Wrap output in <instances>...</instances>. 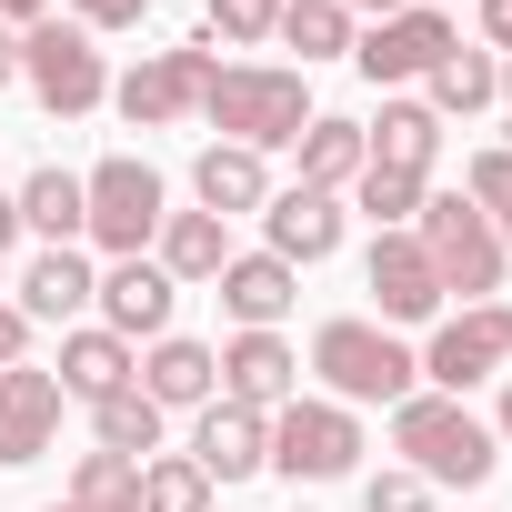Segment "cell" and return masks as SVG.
<instances>
[{"mask_svg":"<svg viewBox=\"0 0 512 512\" xmlns=\"http://www.w3.org/2000/svg\"><path fill=\"white\" fill-rule=\"evenodd\" d=\"M101 292V272L81 262V251H41V262L21 272V322H81Z\"/></svg>","mask_w":512,"mask_h":512,"instance_id":"44dd1931","label":"cell"},{"mask_svg":"<svg viewBox=\"0 0 512 512\" xmlns=\"http://www.w3.org/2000/svg\"><path fill=\"white\" fill-rule=\"evenodd\" d=\"M262 221H272V262H292V272L342 251V201H332V191H302V181H292V191L262 201Z\"/></svg>","mask_w":512,"mask_h":512,"instance_id":"e0dca14e","label":"cell"},{"mask_svg":"<svg viewBox=\"0 0 512 512\" xmlns=\"http://www.w3.org/2000/svg\"><path fill=\"white\" fill-rule=\"evenodd\" d=\"M292 302H302V272L292 262H272V251H231V262H221V312L241 332H272Z\"/></svg>","mask_w":512,"mask_h":512,"instance_id":"ac0fdd59","label":"cell"},{"mask_svg":"<svg viewBox=\"0 0 512 512\" xmlns=\"http://www.w3.org/2000/svg\"><path fill=\"white\" fill-rule=\"evenodd\" d=\"M221 402H241V412L302 402V352H292L282 332H231V342H221Z\"/></svg>","mask_w":512,"mask_h":512,"instance_id":"8fae6325","label":"cell"},{"mask_svg":"<svg viewBox=\"0 0 512 512\" xmlns=\"http://www.w3.org/2000/svg\"><path fill=\"white\" fill-rule=\"evenodd\" d=\"M362 282H372V302H382V332H392V322H432V312H442V282H432V262H422V241H412V231H372Z\"/></svg>","mask_w":512,"mask_h":512,"instance_id":"5bb4252c","label":"cell"},{"mask_svg":"<svg viewBox=\"0 0 512 512\" xmlns=\"http://www.w3.org/2000/svg\"><path fill=\"white\" fill-rule=\"evenodd\" d=\"M211 51L201 41H181V51H151V61H131L121 81H111V101H121V121L131 131H171V121H191L201 111V91H211Z\"/></svg>","mask_w":512,"mask_h":512,"instance_id":"52a82bcc","label":"cell"},{"mask_svg":"<svg viewBox=\"0 0 512 512\" xmlns=\"http://www.w3.org/2000/svg\"><path fill=\"white\" fill-rule=\"evenodd\" d=\"M11 201H21V231H41L51 251H71V241H81V171L41 161V171H31V181L11 191Z\"/></svg>","mask_w":512,"mask_h":512,"instance_id":"d4e9b609","label":"cell"},{"mask_svg":"<svg viewBox=\"0 0 512 512\" xmlns=\"http://www.w3.org/2000/svg\"><path fill=\"white\" fill-rule=\"evenodd\" d=\"M362 512H432V482L392 462V472H372V482H362Z\"/></svg>","mask_w":512,"mask_h":512,"instance_id":"836d02e7","label":"cell"},{"mask_svg":"<svg viewBox=\"0 0 512 512\" xmlns=\"http://www.w3.org/2000/svg\"><path fill=\"white\" fill-rule=\"evenodd\" d=\"M0 21H51V0H0Z\"/></svg>","mask_w":512,"mask_h":512,"instance_id":"f35d334b","label":"cell"},{"mask_svg":"<svg viewBox=\"0 0 512 512\" xmlns=\"http://www.w3.org/2000/svg\"><path fill=\"white\" fill-rule=\"evenodd\" d=\"M342 11H372V21H392V11H412V0H342Z\"/></svg>","mask_w":512,"mask_h":512,"instance_id":"60d3db41","label":"cell"},{"mask_svg":"<svg viewBox=\"0 0 512 512\" xmlns=\"http://www.w3.org/2000/svg\"><path fill=\"white\" fill-rule=\"evenodd\" d=\"M292 151H302V191H342V181H362V121H322V111H312V131H302Z\"/></svg>","mask_w":512,"mask_h":512,"instance_id":"4316f807","label":"cell"},{"mask_svg":"<svg viewBox=\"0 0 512 512\" xmlns=\"http://www.w3.org/2000/svg\"><path fill=\"white\" fill-rule=\"evenodd\" d=\"M11 241H21V201L0 191V272H11Z\"/></svg>","mask_w":512,"mask_h":512,"instance_id":"74e56055","label":"cell"},{"mask_svg":"<svg viewBox=\"0 0 512 512\" xmlns=\"http://www.w3.org/2000/svg\"><path fill=\"white\" fill-rule=\"evenodd\" d=\"M191 462H201L211 482H251V472L272 462V412H241V402H201Z\"/></svg>","mask_w":512,"mask_h":512,"instance_id":"9a60e30c","label":"cell"},{"mask_svg":"<svg viewBox=\"0 0 512 512\" xmlns=\"http://www.w3.org/2000/svg\"><path fill=\"white\" fill-rule=\"evenodd\" d=\"M201 21H211L221 41H241V51H251V41H272V31H282V0H211Z\"/></svg>","mask_w":512,"mask_h":512,"instance_id":"d6a6232c","label":"cell"},{"mask_svg":"<svg viewBox=\"0 0 512 512\" xmlns=\"http://www.w3.org/2000/svg\"><path fill=\"white\" fill-rule=\"evenodd\" d=\"M472 211H482L492 241L512 251V151H472Z\"/></svg>","mask_w":512,"mask_h":512,"instance_id":"1f68e13d","label":"cell"},{"mask_svg":"<svg viewBox=\"0 0 512 512\" xmlns=\"http://www.w3.org/2000/svg\"><path fill=\"white\" fill-rule=\"evenodd\" d=\"M502 362H512V312H502V302H462V312L432 332V352H422V382L462 402V392H472V382H492Z\"/></svg>","mask_w":512,"mask_h":512,"instance_id":"9c48e42d","label":"cell"},{"mask_svg":"<svg viewBox=\"0 0 512 512\" xmlns=\"http://www.w3.org/2000/svg\"><path fill=\"white\" fill-rule=\"evenodd\" d=\"M71 11H81V31H131L151 0H71Z\"/></svg>","mask_w":512,"mask_h":512,"instance_id":"e575fe53","label":"cell"},{"mask_svg":"<svg viewBox=\"0 0 512 512\" xmlns=\"http://www.w3.org/2000/svg\"><path fill=\"white\" fill-rule=\"evenodd\" d=\"M141 512H211V472L191 452H151L141 462Z\"/></svg>","mask_w":512,"mask_h":512,"instance_id":"f546056e","label":"cell"},{"mask_svg":"<svg viewBox=\"0 0 512 512\" xmlns=\"http://www.w3.org/2000/svg\"><path fill=\"white\" fill-rule=\"evenodd\" d=\"M191 191H201V211H211V221H231V211H262V201H272V171H262V151L211 141V151L191 161Z\"/></svg>","mask_w":512,"mask_h":512,"instance_id":"ffe728a7","label":"cell"},{"mask_svg":"<svg viewBox=\"0 0 512 512\" xmlns=\"http://www.w3.org/2000/svg\"><path fill=\"white\" fill-rule=\"evenodd\" d=\"M151 262H161L171 282H221V262H231V231H221L211 211H161Z\"/></svg>","mask_w":512,"mask_h":512,"instance_id":"7402d4cb","label":"cell"},{"mask_svg":"<svg viewBox=\"0 0 512 512\" xmlns=\"http://www.w3.org/2000/svg\"><path fill=\"white\" fill-rule=\"evenodd\" d=\"M51 442H61V372L11 362V372H0V472L41 462Z\"/></svg>","mask_w":512,"mask_h":512,"instance_id":"7c38bea8","label":"cell"},{"mask_svg":"<svg viewBox=\"0 0 512 512\" xmlns=\"http://www.w3.org/2000/svg\"><path fill=\"white\" fill-rule=\"evenodd\" d=\"M352 462H362L352 402H282V412H272V472H292V482H342Z\"/></svg>","mask_w":512,"mask_h":512,"instance_id":"ba28073f","label":"cell"},{"mask_svg":"<svg viewBox=\"0 0 512 512\" xmlns=\"http://www.w3.org/2000/svg\"><path fill=\"white\" fill-rule=\"evenodd\" d=\"M502 442H512V392H502Z\"/></svg>","mask_w":512,"mask_h":512,"instance_id":"b9f144b4","label":"cell"},{"mask_svg":"<svg viewBox=\"0 0 512 512\" xmlns=\"http://www.w3.org/2000/svg\"><path fill=\"white\" fill-rule=\"evenodd\" d=\"M502 101H512V61H502Z\"/></svg>","mask_w":512,"mask_h":512,"instance_id":"7bdbcfd3","label":"cell"},{"mask_svg":"<svg viewBox=\"0 0 512 512\" xmlns=\"http://www.w3.org/2000/svg\"><path fill=\"white\" fill-rule=\"evenodd\" d=\"M312 372L332 382V402H412V382H422V352H402L382 322H362V312H342V322H322L312 332Z\"/></svg>","mask_w":512,"mask_h":512,"instance_id":"277c9868","label":"cell"},{"mask_svg":"<svg viewBox=\"0 0 512 512\" xmlns=\"http://www.w3.org/2000/svg\"><path fill=\"white\" fill-rule=\"evenodd\" d=\"M21 81L41 91V111H51V121H81V111H101V101H111L101 41H91L81 21H31V31H21Z\"/></svg>","mask_w":512,"mask_h":512,"instance_id":"8992f818","label":"cell"},{"mask_svg":"<svg viewBox=\"0 0 512 512\" xmlns=\"http://www.w3.org/2000/svg\"><path fill=\"white\" fill-rule=\"evenodd\" d=\"M412 241H422V262H432L442 302H452V292H462V302H492V292H502V262H512V251L492 241V221L472 211V191H422Z\"/></svg>","mask_w":512,"mask_h":512,"instance_id":"3957f363","label":"cell"},{"mask_svg":"<svg viewBox=\"0 0 512 512\" xmlns=\"http://www.w3.org/2000/svg\"><path fill=\"white\" fill-rule=\"evenodd\" d=\"M201 121L241 151H282L312 131V81L302 71H272V61H221L211 91H201Z\"/></svg>","mask_w":512,"mask_h":512,"instance_id":"6da1fadb","label":"cell"},{"mask_svg":"<svg viewBox=\"0 0 512 512\" xmlns=\"http://www.w3.org/2000/svg\"><path fill=\"white\" fill-rule=\"evenodd\" d=\"M11 81H21V41H11V31H0V91H11Z\"/></svg>","mask_w":512,"mask_h":512,"instance_id":"ab89813d","label":"cell"},{"mask_svg":"<svg viewBox=\"0 0 512 512\" xmlns=\"http://www.w3.org/2000/svg\"><path fill=\"white\" fill-rule=\"evenodd\" d=\"M21 352H31V322H21V302H0V372H11Z\"/></svg>","mask_w":512,"mask_h":512,"instance_id":"d590c367","label":"cell"},{"mask_svg":"<svg viewBox=\"0 0 512 512\" xmlns=\"http://www.w3.org/2000/svg\"><path fill=\"white\" fill-rule=\"evenodd\" d=\"M432 151H442L432 101H382V121L362 131V161H372V171H412V181H432Z\"/></svg>","mask_w":512,"mask_h":512,"instance_id":"d6986e66","label":"cell"},{"mask_svg":"<svg viewBox=\"0 0 512 512\" xmlns=\"http://www.w3.org/2000/svg\"><path fill=\"white\" fill-rule=\"evenodd\" d=\"M91 432H101V452L151 462V452H161V402H151L141 382H121V392H101V402H91Z\"/></svg>","mask_w":512,"mask_h":512,"instance_id":"484cf974","label":"cell"},{"mask_svg":"<svg viewBox=\"0 0 512 512\" xmlns=\"http://www.w3.org/2000/svg\"><path fill=\"white\" fill-rule=\"evenodd\" d=\"M51 512H71V502H51Z\"/></svg>","mask_w":512,"mask_h":512,"instance_id":"ee69618b","label":"cell"},{"mask_svg":"<svg viewBox=\"0 0 512 512\" xmlns=\"http://www.w3.org/2000/svg\"><path fill=\"white\" fill-rule=\"evenodd\" d=\"M482 41H492V51L512 61V0H482Z\"/></svg>","mask_w":512,"mask_h":512,"instance_id":"8d00e7d4","label":"cell"},{"mask_svg":"<svg viewBox=\"0 0 512 512\" xmlns=\"http://www.w3.org/2000/svg\"><path fill=\"white\" fill-rule=\"evenodd\" d=\"M141 362H131V342L121 332H61V402H101V392H121Z\"/></svg>","mask_w":512,"mask_h":512,"instance_id":"cb8c5ba5","label":"cell"},{"mask_svg":"<svg viewBox=\"0 0 512 512\" xmlns=\"http://www.w3.org/2000/svg\"><path fill=\"white\" fill-rule=\"evenodd\" d=\"M422 81H432V121H472V111L502 101V61H492V51H462V41H452Z\"/></svg>","mask_w":512,"mask_h":512,"instance_id":"603a6c76","label":"cell"},{"mask_svg":"<svg viewBox=\"0 0 512 512\" xmlns=\"http://www.w3.org/2000/svg\"><path fill=\"white\" fill-rule=\"evenodd\" d=\"M352 191H362L372 231H412V211H422V191H432V181H412V171H372V161H362V181H352Z\"/></svg>","mask_w":512,"mask_h":512,"instance_id":"4dcf8cb0","label":"cell"},{"mask_svg":"<svg viewBox=\"0 0 512 512\" xmlns=\"http://www.w3.org/2000/svg\"><path fill=\"white\" fill-rule=\"evenodd\" d=\"M462 31H452V11H432V0H412V11H392V21H372L362 41H352V71L372 81V91H392V81H422L442 51H452Z\"/></svg>","mask_w":512,"mask_h":512,"instance_id":"30bf717a","label":"cell"},{"mask_svg":"<svg viewBox=\"0 0 512 512\" xmlns=\"http://www.w3.org/2000/svg\"><path fill=\"white\" fill-rule=\"evenodd\" d=\"M272 41H292L302 71H312V61H342V51H352V11H342V0H282V31H272Z\"/></svg>","mask_w":512,"mask_h":512,"instance_id":"83f0119b","label":"cell"},{"mask_svg":"<svg viewBox=\"0 0 512 512\" xmlns=\"http://www.w3.org/2000/svg\"><path fill=\"white\" fill-rule=\"evenodd\" d=\"M392 452H402V472H422V482H492V422H472L452 392H412V402H392Z\"/></svg>","mask_w":512,"mask_h":512,"instance_id":"7a4b0ae2","label":"cell"},{"mask_svg":"<svg viewBox=\"0 0 512 512\" xmlns=\"http://www.w3.org/2000/svg\"><path fill=\"white\" fill-rule=\"evenodd\" d=\"M71 512H141V462L81 452V462H71Z\"/></svg>","mask_w":512,"mask_h":512,"instance_id":"f1b7e54d","label":"cell"},{"mask_svg":"<svg viewBox=\"0 0 512 512\" xmlns=\"http://www.w3.org/2000/svg\"><path fill=\"white\" fill-rule=\"evenodd\" d=\"M161 412H201V402H221V352L211 342H181V332H161L151 352H141V372H131Z\"/></svg>","mask_w":512,"mask_h":512,"instance_id":"2e32d148","label":"cell"},{"mask_svg":"<svg viewBox=\"0 0 512 512\" xmlns=\"http://www.w3.org/2000/svg\"><path fill=\"white\" fill-rule=\"evenodd\" d=\"M101 332H121V342H161L171 332V302H181V282L151 262V251H141V262H111L101 272Z\"/></svg>","mask_w":512,"mask_h":512,"instance_id":"4fadbf2b","label":"cell"},{"mask_svg":"<svg viewBox=\"0 0 512 512\" xmlns=\"http://www.w3.org/2000/svg\"><path fill=\"white\" fill-rule=\"evenodd\" d=\"M161 171L151 161H101V171H81V241H101L111 262H141V251L161 241Z\"/></svg>","mask_w":512,"mask_h":512,"instance_id":"5b68a950","label":"cell"},{"mask_svg":"<svg viewBox=\"0 0 512 512\" xmlns=\"http://www.w3.org/2000/svg\"><path fill=\"white\" fill-rule=\"evenodd\" d=\"M432 11H442V0H432Z\"/></svg>","mask_w":512,"mask_h":512,"instance_id":"f6af8a7d","label":"cell"}]
</instances>
